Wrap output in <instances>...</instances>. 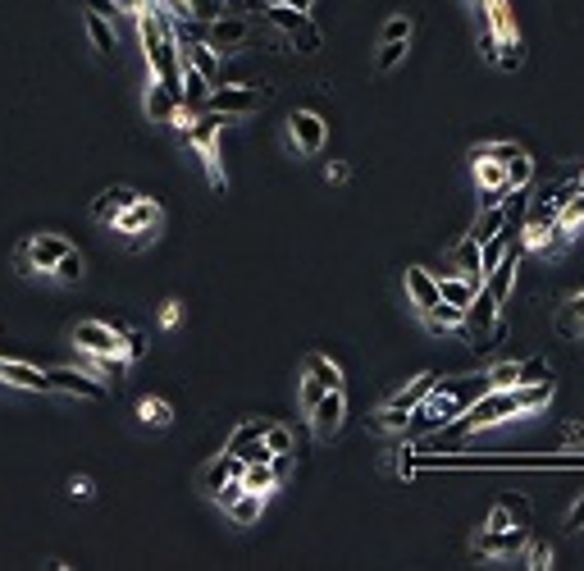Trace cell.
<instances>
[{"label":"cell","instance_id":"44","mask_svg":"<svg viewBox=\"0 0 584 571\" xmlns=\"http://www.w3.org/2000/svg\"><path fill=\"white\" fill-rule=\"evenodd\" d=\"M160 320H165V325H169V329H174V325H178V302H165V311H160Z\"/></svg>","mask_w":584,"mask_h":571},{"label":"cell","instance_id":"25","mask_svg":"<svg viewBox=\"0 0 584 571\" xmlns=\"http://www.w3.org/2000/svg\"><path fill=\"white\" fill-rule=\"evenodd\" d=\"M420 320H424V329H430V334H448V329H461L465 311H461V307H448V302H434V307L424 311Z\"/></svg>","mask_w":584,"mask_h":571},{"label":"cell","instance_id":"26","mask_svg":"<svg viewBox=\"0 0 584 571\" xmlns=\"http://www.w3.org/2000/svg\"><path fill=\"white\" fill-rule=\"evenodd\" d=\"M502 224H507V211H502V206H480V219L471 224V234H465V238L480 247V243H489V238L498 234Z\"/></svg>","mask_w":584,"mask_h":571},{"label":"cell","instance_id":"17","mask_svg":"<svg viewBox=\"0 0 584 571\" xmlns=\"http://www.w3.org/2000/svg\"><path fill=\"white\" fill-rule=\"evenodd\" d=\"M439 279V302H448V307H471V302H475V293H480V284L484 279H475V275H434Z\"/></svg>","mask_w":584,"mask_h":571},{"label":"cell","instance_id":"35","mask_svg":"<svg viewBox=\"0 0 584 571\" xmlns=\"http://www.w3.org/2000/svg\"><path fill=\"white\" fill-rule=\"evenodd\" d=\"M539 379H553V366H548V361H539V357L521 361V385H539Z\"/></svg>","mask_w":584,"mask_h":571},{"label":"cell","instance_id":"15","mask_svg":"<svg viewBox=\"0 0 584 571\" xmlns=\"http://www.w3.org/2000/svg\"><path fill=\"white\" fill-rule=\"evenodd\" d=\"M0 379L14 385V389H28V393H51L46 370H37V366H28V361H14V357H0Z\"/></svg>","mask_w":584,"mask_h":571},{"label":"cell","instance_id":"46","mask_svg":"<svg viewBox=\"0 0 584 571\" xmlns=\"http://www.w3.org/2000/svg\"><path fill=\"white\" fill-rule=\"evenodd\" d=\"M114 5H119L124 14H137V10H142V0H114Z\"/></svg>","mask_w":584,"mask_h":571},{"label":"cell","instance_id":"3","mask_svg":"<svg viewBox=\"0 0 584 571\" xmlns=\"http://www.w3.org/2000/svg\"><path fill=\"white\" fill-rule=\"evenodd\" d=\"M507 307H502V302L480 284V293H475V302L471 307H465V334H471V348H493V343L507 334V316H502Z\"/></svg>","mask_w":584,"mask_h":571},{"label":"cell","instance_id":"34","mask_svg":"<svg viewBox=\"0 0 584 571\" xmlns=\"http://www.w3.org/2000/svg\"><path fill=\"white\" fill-rule=\"evenodd\" d=\"M265 448H269V452H292V430L265 421Z\"/></svg>","mask_w":584,"mask_h":571},{"label":"cell","instance_id":"6","mask_svg":"<svg viewBox=\"0 0 584 571\" xmlns=\"http://www.w3.org/2000/svg\"><path fill=\"white\" fill-rule=\"evenodd\" d=\"M160 224H165V211L155 202H146V197H137L128 211L114 215V228L128 234V247H146V238H155V228H160Z\"/></svg>","mask_w":584,"mask_h":571},{"label":"cell","instance_id":"13","mask_svg":"<svg viewBox=\"0 0 584 571\" xmlns=\"http://www.w3.org/2000/svg\"><path fill=\"white\" fill-rule=\"evenodd\" d=\"M46 379H51V389L55 393H73V398H92V402H101L105 398V385L92 375V370H73V366H55V370H46Z\"/></svg>","mask_w":584,"mask_h":571},{"label":"cell","instance_id":"28","mask_svg":"<svg viewBox=\"0 0 584 571\" xmlns=\"http://www.w3.org/2000/svg\"><path fill=\"white\" fill-rule=\"evenodd\" d=\"M137 416H142V426L165 430V426L174 421V407H169L165 398H142V402H137Z\"/></svg>","mask_w":584,"mask_h":571},{"label":"cell","instance_id":"37","mask_svg":"<svg viewBox=\"0 0 584 571\" xmlns=\"http://www.w3.org/2000/svg\"><path fill=\"white\" fill-rule=\"evenodd\" d=\"M525 567H534V571H543V567H553V544H530V553H525Z\"/></svg>","mask_w":584,"mask_h":571},{"label":"cell","instance_id":"19","mask_svg":"<svg viewBox=\"0 0 584 571\" xmlns=\"http://www.w3.org/2000/svg\"><path fill=\"white\" fill-rule=\"evenodd\" d=\"M243 471V457H233V452H219V457H210V462L202 467V489L206 493H215L224 480H233V476H238Z\"/></svg>","mask_w":584,"mask_h":571},{"label":"cell","instance_id":"42","mask_svg":"<svg viewBox=\"0 0 584 571\" xmlns=\"http://www.w3.org/2000/svg\"><path fill=\"white\" fill-rule=\"evenodd\" d=\"M14 270H19V275H37V265H32V256H28L23 247L14 252Z\"/></svg>","mask_w":584,"mask_h":571},{"label":"cell","instance_id":"32","mask_svg":"<svg viewBox=\"0 0 584 571\" xmlns=\"http://www.w3.org/2000/svg\"><path fill=\"white\" fill-rule=\"evenodd\" d=\"M530 178H534V161H530V151H521L516 161H507V183H512V193H516V187H530Z\"/></svg>","mask_w":584,"mask_h":571},{"label":"cell","instance_id":"38","mask_svg":"<svg viewBox=\"0 0 584 571\" xmlns=\"http://www.w3.org/2000/svg\"><path fill=\"white\" fill-rule=\"evenodd\" d=\"M320 393H325V389H320V379H316V375H301V407H310Z\"/></svg>","mask_w":584,"mask_h":571},{"label":"cell","instance_id":"39","mask_svg":"<svg viewBox=\"0 0 584 571\" xmlns=\"http://www.w3.org/2000/svg\"><path fill=\"white\" fill-rule=\"evenodd\" d=\"M87 5H92V14H101V19H110V23H114V19L124 14L119 5H114V0H87Z\"/></svg>","mask_w":584,"mask_h":571},{"label":"cell","instance_id":"12","mask_svg":"<svg viewBox=\"0 0 584 571\" xmlns=\"http://www.w3.org/2000/svg\"><path fill=\"white\" fill-rule=\"evenodd\" d=\"M471 161H475V183H480V206H502V197L512 193L507 165L493 156H471Z\"/></svg>","mask_w":584,"mask_h":571},{"label":"cell","instance_id":"21","mask_svg":"<svg viewBox=\"0 0 584 571\" xmlns=\"http://www.w3.org/2000/svg\"><path fill=\"white\" fill-rule=\"evenodd\" d=\"M238 480H243V489H251V493H265V499L279 489V476H275V467H269V462H243Z\"/></svg>","mask_w":584,"mask_h":571},{"label":"cell","instance_id":"20","mask_svg":"<svg viewBox=\"0 0 584 571\" xmlns=\"http://www.w3.org/2000/svg\"><path fill=\"white\" fill-rule=\"evenodd\" d=\"M137 202V193H133V187H105V193L96 197V206H92V215L101 219V224H114V215H119V211H128Z\"/></svg>","mask_w":584,"mask_h":571},{"label":"cell","instance_id":"23","mask_svg":"<svg viewBox=\"0 0 584 571\" xmlns=\"http://www.w3.org/2000/svg\"><path fill=\"white\" fill-rule=\"evenodd\" d=\"M83 28H87V37H92V46L110 60V55H119V37H114V23L110 19H101V14H87L83 19Z\"/></svg>","mask_w":584,"mask_h":571},{"label":"cell","instance_id":"48","mask_svg":"<svg viewBox=\"0 0 584 571\" xmlns=\"http://www.w3.org/2000/svg\"><path fill=\"white\" fill-rule=\"evenodd\" d=\"M260 5H265V10H269V5H279V0H260Z\"/></svg>","mask_w":584,"mask_h":571},{"label":"cell","instance_id":"40","mask_svg":"<svg viewBox=\"0 0 584 571\" xmlns=\"http://www.w3.org/2000/svg\"><path fill=\"white\" fill-rule=\"evenodd\" d=\"M69 493H73V499H92V480H87V476H73V480H69Z\"/></svg>","mask_w":584,"mask_h":571},{"label":"cell","instance_id":"9","mask_svg":"<svg viewBox=\"0 0 584 571\" xmlns=\"http://www.w3.org/2000/svg\"><path fill=\"white\" fill-rule=\"evenodd\" d=\"M269 101V92H260L256 83H219L210 87L206 96V110H219V114H251Z\"/></svg>","mask_w":584,"mask_h":571},{"label":"cell","instance_id":"49","mask_svg":"<svg viewBox=\"0 0 584 571\" xmlns=\"http://www.w3.org/2000/svg\"><path fill=\"white\" fill-rule=\"evenodd\" d=\"M580 187H584V174H580Z\"/></svg>","mask_w":584,"mask_h":571},{"label":"cell","instance_id":"16","mask_svg":"<svg viewBox=\"0 0 584 571\" xmlns=\"http://www.w3.org/2000/svg\"><path fill=\"white\" fill-rule=\"evenodd\" d=\"M178 110H183V96H178L174 87H165L160 79L146 83V114H151L155 124H174Z\"/></svg>","mask_w":584,"mask_h":571},{"label":"cell","instance_id":"27","mask_svg":"<svg viewBox=\"0 0 584 571\" xmlns=\"http://www.w3.org/2000/svg\"><path fill=\"white\" fill-rule=\"evenodd\" d=\"M306 375H316V379H320V389H342V370H338V361L325 357V352H310Z\"/></svg>","mask_w":584,"mask_h":571},{"label":"cell","instance_id":"14","mask_svg":"<svg viewBox=\"0 0 584 571\" xmlns=\"http://www.w3.org/2000/svg\"><path fill=\"white\" fill-rule=\"evenodd\" d=\"M402 288H407V302H411L415 316H424L439 302V279L430 270H420V265H407L402 270Z\"/></svg>","mask_w":584,"mask_h":571},{"label":"cell","instance_id":"7","mask_svg":"<svg viewBox=\"0 0 584 571\" xmlns=\"http://www.w3.org/2000/svg\"><path fill=\"white\" fill-rule=\"evenodd\" d=\"M73 343L87 357H124V325H105V320H78Z\"/></svg>","mask_w":584,"mask_h":571},{"label":"cell","instance_id":"8","mask_svg":"<svg viewBox=\"0 0 584 571\" xmlns=\"http://www.w3.org/2000/svg\"><path fill=\"white\" fill-rule=\"evenodd\" d=\"M329 142V124L320 120L316 110H292L288 114V151H297V156H316V151H325Z\"/></svg>","mask_w":584,"mask_h":571},{"label":"cell","instance_id":"33","mask_svg":"<svg viewBox=\"0 0 584 571\" xmlns=\"http://www.w3.org/2000/svg\"><path fill=\"white\" fill-rule=\"evenodd\" d=\"M51 275H55V279H64V284H78V279H83V256H78V252L69 247V252L55 261V270H51Z\"/></svg>","mask_w":584,"mask_h":571},{"label":"cell","instance_id":"22","mask_svg":"<svg viewBox=\"0 0 584 571\" xmlns=\"http://www.w3.org/2000/svg\"><path fill=\"white\" fill-rule=\"evenodd\" d=\"M224 512L233 517V525H256V521H260V512H265V493L243 489V493H238V499H233Z\"/></svg>","mask_w":584,"mask_h":571},{"label":"cell","instance_id":"4","mask_svg":"<svg viewBox=\"0 0 584 571\" xmlns=\"http://www.w3.org/2000/svg\"><path fill=\"white\" fill-rule=\"evenodd\" d=\"M434 379H439L434 370H424V375H415V379H411V385H407V389H398L393 398H388V402H383V407L374 411V426H379V430H407V421H411V411H415V407L424 402V393H430V389H434Z\"/></svg>","mask_w":584,"mask_h":571},{"label":"cell","instance_id":"24","mask_svg":"<svg viewBox=\"0 0 584 571\" xmlns=\"http://www.w3.org/2000/svg\"><path fill=\"white\" fill-rule=\"evenodd\" d=\"M265 439V421H256V416H251V421H243L238 430H233L228 434V443H224V452H233V457H247L256 443Z\"/></svg>","mask_w":584,"mask_h":571},{"label":"cell","instance_id":"29","mask_svg":"<svg viewBox=\"0 0 584 571\" xmlns=\"http://www.w3.org/2000/svg\"><path fill=\"white\" fill-rule=\"evenodd\" d=\"M452 270H457V275H475V279H480V247H475L471 238H461V243L452 247Z\"/></svg>","mask_w":584,"mask_h":571},{"label":"cell","instance_id":"43","mask_svg":"<svg viewBox=\"0 0 584 571\" xmlns=\"http://www.w3.org/2000/svg\"><path fill=\"white\" fill-rule=\"evenodd\" d=\"M566 525H571V530H584V499H580V503L571 508V517H566Z\"/></svg>","mask_w":584,"mask_h":571},{"label":"cell","instance_id":"5","mask_svg":"<svg viewBox=\"0 0 584 571\" xmlns=\"http://www.w3.org/2000/svg\"><path fill=\"white\" fill-rule=\"evenodd\" d=\"M265 19L275 23L279 32H288V37H292V46H297L301 55H316V51H320V28L310 23L306 10H292L288 0H279V5H269V10H265Z\"/></svg>","mask_w":584,"mask_h":571},{"label":"cell","instance_id":"41","mask_svg":"<svg viewBox=\"0 0 584 571\" xmlns=\"http://www.w3.org/2000/svg\"><path fill=\"white\" fill-rule=\"evenodd\" d=\"M571 320H584V293H575V297H566V307H562Z\"/></svg>","mask_w":584,"mask_h":571},{"label":"cell","instance_id":"10","mask_svg":"<svg viewBox=\"0 0 584 571\" xmlns=\"http://www.w3.org/2000/svg\"><path fill=\"white\" fill-rule=\"evenodd\" d=\"M310 411V434H316L320 443H329V439H338V430H342V416H347V393L342 389H325L316 402L306 407Z\"/></svg>","mask_w":584,"mask_h":571},{"label":"cell","instance_id":"36","mask_svg":"<svg viewBox=\"0 0 584 571\" xmlns=\"http://www.w3.org/2000/svg\"><path fill=\"white\" fill-rule=\"evenodd\" d=\"M383 42H411V19L407 14H393L383 23Z\"/></svg>","mask_w":584,"mask_h":571},{"label":"cell","instance_id":"18","mask_svg":"<svg viewBox=\"0 0 584 571\" xmlns=\"http://www.w3.org/2000/svg\"><path fill=\"white\" fill-rule=\"evenodd\" d=\"M23 252L32 256V265H37V270H42V275H51V270H55V261L69 252V243H64L60 234H32V238L23 243Z\"/></svg>","mask_w":584,"mask_h":571},{"label":"cell","instance_id":"11","mask_svg":"<svg viewBox=\"0 0 584 571\" xmlns=\"http://www.w3.org/2000/svg\"><path fill=\"white\" fill-rule=\"evenodd\" d=\"M247 37H251V23H247V19L224 14V19H206L202 42H206V46H215V55H219V60H228L233 51H238V46L247 42Z\"/></svg>","mask_w":584,"mask_h":571},{"label":"cell","instance_id":"2","mask_svg":"<svg viewBox=\"0 0 584 571\" xmlns=\"http://www.w3.org/2000/svg\"><path fill=\"white\" fill-rule=\"evenodd\" d=\"M224 124H228V114H219V110H197L187 124H178V137L202 151V165L210 174L215 193H224V170H219V133H224Z\"/></svg>","mask_w":584,"mask_h":571},{"label":"cell","instance_id":"30","mask_svg":"<svg viewBox=\"0 0 584 571\" xmlns=\"http://www.w3.org/2000/svg\"><path fill=\"white\" fill-rule=\"evenodd\" d=\"M489 389H516L521 385V361H498L493 370H484Z\"/></svg>","mask_w":584,"mask_h":571},{"label":"cell","instance_id":"47","mask_svg":"<svg viewBox=\"0 0 584 571\" xmlns=\"http://www.w3.org/2000/svg\"><path fill=\"white\" fill-rule=\"evenodd\" d=\"M288 5H292V10H306V14H310V5H316V0H288Z\"/></svg>","mask_w":584,"mask_h":571},{"label":"cell","instance_id":"31","mask_svg":"<svg viewBox=\"0 0 584 571\" xmlns=\"http://www.w3.org/2000/svg\"><path fill=\"white\" fill-rule=\"evenodd\" d=\"M402 60H407V42H379V55H374L379 73H393Z\"/></svg>","mask_w":584,"mask_h":571},{"label":"cell","instance_id":"45","mask_svg":"<svg viewBox=\"0 0 584 571\" xmlns=\"http://www.w3.org/2000/svg\"><path fill=\"white\" fill-rule=\"evenodd\" d=\"M347 178H352V170H347V165H329V183H347Z\"/></svg>","mask_w":584,"mask_h":571},{"label":"cell","instance_id":"1","mask_svg":"<svg viewBox=\"0 0 584 571\" xmlns=\"http://www.w3.org/2000/svg\"><path fill=\"white\" fill-rule=\"evenodd\" d=\"M553 402V379H539V385H516V389H484L471 407H465L452 426H443L448 434H480L493 430L502 421H516V416L543 411Z\"/></svg>","mask_w":584,"mask_h":571}]
</instances>
